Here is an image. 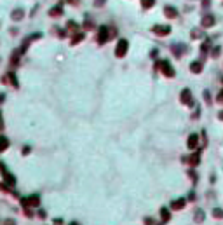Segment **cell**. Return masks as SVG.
<instances>
[{"mask_svg": "<svg viewBox=\"0 0 223 225\" xmlns=\"http://www.w3.org/2000/svg\"><path fill=\"white\" fill-rule=\"evenodd\" d=\"M159 66H161V70H162V73L166 77H174V75H176V72H174V68L169 65V61L161 60V61H159Z\"/></svg>", "mask_w": 223, "mask_h": 225, "instance_id": "1", "label": "cell"}, {"mask_svg": "<svg viewBox=\"0 0 223 225\" xmlns=\"http://www.w3.org/2000/svg\"><path fill=\"white\" fill-rule=\"evenodd\" d=\"M180 101L183 105H187V107H192L193 105V98H192V91L187 87V89H183L181 94H180Z\"/></svg>", "mask_w": 223, "mask_h": 225, "instance_id": "2", "label": "cell"}, {"mask_svg": "<svg viewBox=\"0 0 223 225\" xmlns=\"http://www.w3.org/2000/svg\"><path fill=\"white\" fill-rule=\"evenodd\" d=\"M187 147H188V150H197L201 143H199V134H190L188 138H187Z\"/></svg>", "mask_w": 223, "mask_h": 225, "instance_id": "3", "label": "cell"}, {"mask_svg": "<svg viewBox=\"0 0 223 225\" xmlns=\"http://www.w3.org/2000/svg\"><path fill=\"white\" fill-rule=\"evenodd\" d=\"M216 25V18H214L213 14H206V16H202V21H201V26L202 28H211V26H214Z\"/></svg>", "mask_w": 223, "mask_h": 225, "instance_id": "4", "label": "cell"}, {"mask_svg": "<svg viewBox=\"0 0 223 225\" xmlns=\"http://www.w3.org/2000/svg\"><path fill=\"white\" fill-rule=\"evenodd\" d=\"M187 159V162L190 164L192 168H197L199 164H201V152L197 150V152H193L192 155H188V157H185Z\"/></svg>", "mask_w": 223, "mask_h": 225, "instance_id": "5", "label": "cell"}, {"mask_svg": "<svg viewBox=\"0 0 223 225\" xmlns=\"http://www.w3.org/2000/svg\"><path fill=\"white\" fill-rule=\"evenodd\" d=\"M202 70H204V61H199V60H195V61H192L190 63V72L192 73H202Z\"/></svg>", "mask_w": 223, "mask_h": 225, "instance_id": "6", "label": "cell"}, {"mask_svg": "<svg viewBox=\"0 0 223 225\" xmlns=\"http://www.w3.org/2000/svg\"><path fill=\"white\" fill-rule=\"evenodd\" d=\"M185 206H187V199H176V201H172L171 203L172 209H183Z\"/></svg>", "mask_w": 223, "mask_h": 225, "instance_id": "7", "label": "cell"}, {"mask_svg": "<svg viewBox=\"0 0 223 225\" xmlns=\"http://www.w3.org/2000/svg\"><path fill=\"white\" fill-rule=\"evenodd\" d=\"M153 31H155L157 35H167V33L171 31V28H169V26H153Z\"/></svg>", "mask_w": 223, "mask_h": 225, "instance_id": "8", "label": "cell"}, {"mask_svg": "<svg viewBox=\"0 0 223 225\" xmlns=\"http://www.w3.org/2000/svg\"><path fill=\"white\" fill-rule=\"evenodd\" d=\"M164 14H166L167 18H176V16H178V10L174 9V7H171V5H167V7L164 9Z\"/></svg>", "mask_w": 223, "mask_h": 225, "instance_id": "9", "label": "cell"}, {"mask_svg": "<svg viewBox=\"0 0 223 225\" xmlns=\"http://www.w3.org/2000/svg\"><path fill=\"white\" fill-rule=\"evenodd\" d=\"M127 51V42L120 40L119 42V49H117V56H124V52Z\"/></svg>", "mask_w": 223, "mask_h": 225, "instance_id": "10", "label": "cell"}, {"mask_svg": "<svg viewBox=\"0 0 223 225\" xmlns=\"http://www.w3.org/2000/svg\"><path fill=\"white\" fill-rule=\"evenodd\" d=\"M213 218H218V220H223V209L222 208H213Z\"/></svg>", "mask_w": 223, "mask_h": 225, "instance_id": "11", "label": "cell"}, {"mask_svg": "<svg viewBox=\"0 0 223 225\" xmlns=\"http://www.w3.org/2000/svg\"><path fill=\"white\" fill-rule=\"evenodd\" d=\"M204 218H206V213H204L202 209H197L195 211V222L201 224V222H204Z\"/></svg>", "mask_w": 223, "mask_h": 225, "instance_id": "12", "label": "cell"}, {"mask_svg": "<svg viewBox=\"0 0 223 225\" xmlns=\"http://www.w3.org/2000/svg\"><path fill=\"white\" fill-rule=\"evenodd\" d=\"M222 54V47L220 45H211V58H218Z\"/></svg>", "mask_w": 223, "mask_h": 225, "instance_id": "13", "label": "cell"}, {"mask_svg": "<svg viewBox=\"0 0 223 225\" xmlns=\"http://www.w3.org/2000/svg\"><path fill=\"white\" fill-rule=\"evenodd\" d=\"M161 213H162V220H164V222H167V220L171 218V215H169V211H167L166 208H162V209H161Z\"/></svg>", "mask_w": 223, "mask_h": 225, "instance_id": "14", "label": "cell"}, {"mask_svg": "<svg viewBox=\"0 0 223 225\" xmlns=\"http://www.w3.org/2000/svg\"><path fill=\"white\" fill-rule=\"evenodd\" d=\"M153 4H155V0H141V5L145 9H148V7H152Z\"/></svg>", "mask_w": 223, "mask_h": 225, "instance_id": "15", "label": "cell"}, {"mask_svg": "<svg viewBox=\"0 0 223 225\" xmlns=\"http://www.w3.org/2000/svg\"><path fill=\"white\" fill-rule=\"evenodd\" d=\"M201 140H202V147H206L207 145V134H206L204 129H202V133H201Z\"/></svg>", "mask_w": 223, "mask_h": 225, "instance_id": "16", "label": "cell"}, {"mask_svg": "<svg viewBox=\"0 0 223 225\" xmlns=\"http://www.w3.org/2000/svg\"><path fill=\"white\" fill-rule=\"evenodd\" d=\"M188 176L192 178V182H193V183L197 182V173H195V169H190V171H188Z\"/></svg>", "mask_w": 223, "mask_h": 225, "instance_id": "17", "label": "cell"}, {"mask_svg": "<svg viewBox=\"0 0 223 225\" xmlns=\"http://www.w3.org/2000/svg\"><path fill=\"white\" fill-rule=\"evenodd\" d=\"M192 37H193V39H201V37H204V33H201V30H193L192 31Z\"/></svg>", "mask_w": 223, "mask_h": 225, "instance_id": "18", "label": "cell"}, {"mask_svg": "<svg viewBox=\"0 0 223 225\" xmlns=\"http://www.w3.org/2000/svg\"><path fill=\"white\" fill-rule=\"evenodd\" d=\"M216 101L220 103V105H223V89L218 92V94H216Z\"/></svg>", "mask_w": 223, "mask_h": 225, "instance_id": "19", "label": "cell"}, {"mask_svg": "<svg viewBox=\"0 0 223 225\" xmlns=\"http://www.w3.org/2000/svg\"><path fill=\"white\" fill-rule=\"evenodd\" d=\"M204 98H206V101L209 103V105L213 103V101H211V94H209V91H204Z\"/></svg>", "mask_w": 223, "mask_h": 225, "instance_id": "20", "label": "cell"}, {"mask_svg": "<svg viewBox=\"0 0 223 225\" xmlns=\"http://www.w3.org/2000/svg\"><path fill=\"white\" fill-rule=\"evenodd\" d=\"M21 16H23V12H21V10H18L16 14H12V18H16V19H19Z\"/></svg>", "mask_w": 223, "mask_h": 225, "instance_id": "21", "label": "cell"}, {"mask_svg": "<svg viewBox=\"0 0 223 225\" xmlns=\"http://www.w3.org/2000/svg\"><path fill=\"white\" fill-rule=\"evenodd\" d=\"M218 119H220V121H223V110L220 113H218Z\"/></svg>", "mask_w": 223, "mask_h": 225, "instance_id": "22", "label": "cell"}, {"mask_svg": "<svg viewBox=\"0 0 223 225\" xmlns=\"http://www.w3.org/2000/svg\"><path fill=\"white\" fill-rule=\"evenodd\" d=\"M222 84H223V77H222Z\"/></svg>", "mask_w": 223, "mask_h": 225, "instance_id": "23", "label": "cell"}]
</instances>
